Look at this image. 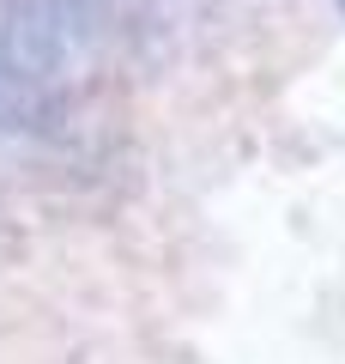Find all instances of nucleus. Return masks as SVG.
<instances>
[{"label":"nucleus","mask_w":345,"mask_h":364,"mask_svg":"<svg viewBox=\"0 0 345 364\" xmlns=\"http://www.w3.org/2000/svg\"><path fill=\"white\" fill-rule=\"evenodd\" d=\"M339 13H345V0H339Z\"/></svg>","instance_id":"f257e3e1"}]
</instances>
